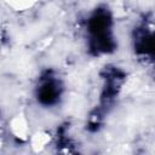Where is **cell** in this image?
I'll list each match as a JSON object with an SVG mask.
<instances>
[{
	"mask_svg": "<svg viewBox=\"0 0 155 155\" xmlns=\"http://www.w3.org/2000/svg\"><path fill=\"white\" fill-rule=\"evenodd\" d=\"M38 96L40 98V101L45 104H52L53 102H56L57 97L59 96V86L58 82L53 79H48L46 81H44L41 84V86L39 87V92Z\"/></svg>",
	"mask_w": 155,
	"mask_h": 155,
	"instance_id": "obj_1",
	"label": "cell"
}]
</instances>
